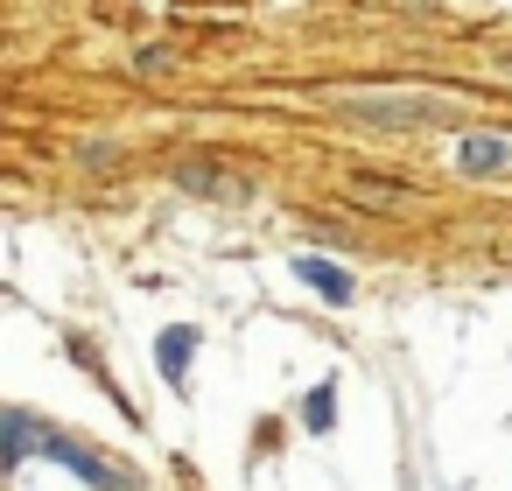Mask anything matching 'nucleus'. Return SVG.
<instances>
[{"label": "nucleus", "instance_id": "f03ea898", "mask_svg": "<svg viewBox=\"0 0 512 491\" xmlns=\"http://www.w3.org/2000/svg\"><path fill=\"white\" fill-rule=\"evenodd\" d=\"M302 281H309L323 302H351V274H344V267H330V260H302Z\"/></svg>", "mask_w": 512, "mask_h": 491}, {"label": "nucleus", "instance_id": "20e7f679", "mask_svg": "<svg viewBox=\"0 0 512 491\" xmlns=\"http://www.w3.org/2000/svg\"><path fill=\"white\" fill-rule=\"evenodd\" d=\"M351 113H372V120H414V113H428V106H414V99H351Z\"/></svg>", "mask_w": 512, "mask_h": 491}, {"label": "nucleus", "instance_id": "0eeeda50", "mask_svg": "<svg viewBox=\"0 0 512 491\" xmlns=\"http://www.w3.org/2000/svg\"><path fill=\"white\" fill-rule=\"evenodd\" d=\"M29 414H8V463H29Z\"/></svg>", "mask_w": 512, "mask_h": 491}, {"label": "nucleus", "instance_id": "423d86ee", "mask_svg": "<svg viewBox=\"0 0 512 491\" xmlns=\"http://www.w3.org/2000/svg\"><path fill=\"white\" fill-rule=\"evenodd\" d=\"M505 162V141H470L463 148V169H498Z\"/></svg>", "mask_w": 512, "mask_h": 491}, {"label": "nucleus", "instance_id": "39448f33", "mask_svg": "<svg viewBox=\"0 0 512 491\" xmlns=\"http://www.w3.org/2000/svg\"><path fill=\"white\" fill-rule=\"evenodd\" d=\"M330 421H337V386H316V393H309V407H302V428H309V435H323Z\"/></svg>", "mask_w": 512, "mask_h": 491}, {"label": "nucleus", "instance_id": "7ed1b4c3", "mask_svg": "<svg viewBox=\"0 0 512 491\" xmlns=\"http://www.w3.org/2000/svg\"><path fill=\"white\" fill-rule=\"evenodd\" d=\"M190 344H197V330H162V344H155V365H162L169 379H183V365H190Z\"/></svg>", "mask_w": 512, "mask_h": 491}, {"label": "nucleus", "instance_id": "f257e3e1", "mask_svg": "<svg viewBox=\"0 0 512 491\" xmlns=\"http://www.w3.org/2000/svg\"><path fill=\"white\" fill-rule=\"evenodd\" d=\"M43 456H57V463H64L71 477H85L92 491H127V484H120V470H106L99 456H85V449H78V442H64V435H50V442H43Z\"/></svg>", "mask_w": 512, "mask_h": 491}]
</instances>
